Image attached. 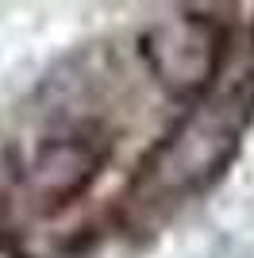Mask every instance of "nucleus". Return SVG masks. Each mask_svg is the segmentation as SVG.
Listing matches in <instances>:
<instances>
[{
	"instance_id": "obj_1",
	"label": "nucleus",
	"mask_w": 254,
	"mask_h": 258,
	"mask_svg": "<svg viewBox=\"0 0 254 258\" xmlns=\"http://www.w3.org/2000/svg\"><path fill=\"white\" fill-rule=\"evenodd\" d=\"M243 123H246V112L239 100L201 108L197 116H189L169 135L166 147H158L154 162L147 166V185L166 197H185L204 189L231 162L239 135H243Z\"/></svg>"
},
{
	"instance_id": "obj_2",
	"label": "nucleus",
	"mask_w": 254,
	"mask_h": 258,
	"mask_svg": "<svg viewBox=\"0 0 254 258\" xmlns=\"http://www.w3.org/2000/svg\"><path fill=\"white\" fill-rule=\"evenodd\" d=\"M143 54L173 97H197L220 70L223 35L204 16H173L143 35Z\"/></svg>"
},
{
	"instance_id": "obj_3",
	"label": "nucleus",
	"mask_w": 254,
	"mask_h": 258,
	"mask_svg": "<svg viewBox=\"0 0 254 258\" xmlns=\"http://www.w3.org/2000/svg\"><path fill=\"white\" fill-rule=\"evenodd\" d=\"M100 151L85 139H46L27 166V189L50 205L74 201L100 173Z\"/></svg>"
}]
</instances>
